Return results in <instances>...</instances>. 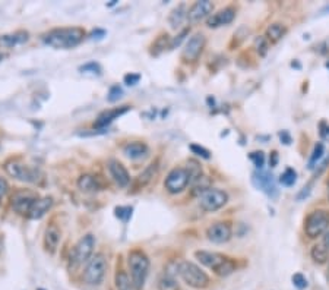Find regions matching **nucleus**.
Wrapping results in <instances>:
<instances>
[{
	"label": "nucleus",
	"instance_id": "a878e982",
	"mask_svg": "<svg viewBox=\"0 0 329 290\" xmlns=\"http://www.w3.org/2000/svg\"><path fill=\"white\" fill-rule=\"evenodd\" d=\"M188 19V11H186V6L185 5H178L176 9H173V12L170 13V18H168V22L171 28L177 29L180 28V25L183 24V21Z\"/></svg>",
	"mask_w": 329,
	"mask_h": 290
},
{
	"label": "nucleus",
	"instance_id": "603ef678",
	"mask_svg": "<svg viewBox=\"0 0 329 290\" xmlns=\"http://www.w3.org/2000/svg\"><path fill=\"white\" fill-rule=\"evenodd\" d=\"M98 36L104 37V36H105V31H102V29H97V31H94V33L91 34V38H100Z\"/></svg>",
	"mask_w": 329,
	"mask_h": 290
},
{
	"label": "nucleus",
	"instance_id": "2eb2a0df",
	"mask_svg": "<svg viewBox=\"0 0 329 290\" xmlns=\"http://www.w3.org/2000/svg\"><path fill=\"white\" fill-rule=\"evenodd\" d=\"M237 15V9L234 6H227L224 9H221L220 12L211 15L208 19H206V25L209 28H218V26L228 25L234 21Z\"/></svg>",
	"mask_w": 329,
	"mask_h": 290
},
{
	"label": "nucleus",
	"instance_id": "8fccbe9b",
	"mask_svg": "<svg viewBox=\"0 0 329 290\" xmlns=\"http://www.w3.org/2000/svg\"><path fill=\"white\" fill-rule=\"evenodd\" d=\"M320 137L325 139H329V125H326L325 122L320 123Z\"/></svg>",
	"mask_w": 329,
	"mask_h": 290
},
{
	"label": "nucleus",
	"instance_id": "5fc2aeb1",
	"mask_svg": "<svg viewBox=\"0 0 329 290\" xmlns=\"http://www.w3.org/2000/svg\"><path fill=\"white\" fill-rule=\"evenodd\" d=\"M328 197H329V182H328Z\"/></svg>",
	"mask_w": 329,
	"mask_h": 290
},
{
	"label": "nucleus",
	"instance_id": "f3484780",
	"mask_svg": "<svg viewBox=\"0 0 329 290\" xmlns=\"http://www.w3.org/2000/svg\"><path fill=\"white\" fill-rule=\"evenodd\" d=\"M108 172L113 177V180L120 186V188H126L130 183V175L127 172V169L120 163L119 160H110L108 162Z\"/></svg>",
	"mask_w": 329,
	"mask_h": 290
},
{
	"label": "nucleus",
	"instance_id": "09e8293b",
	"mask_svg": "<svg viewBox=\"0 0 329 290\" xmlns=\"http://www.w3.org/2000/svg\"><path fill=\"white\" fill-rule=\"evenodd\" d=\"M278 152L277 151H272L271 152V155H269V166L271 167H277V164H278Z\"/></svg>",
	"mask_w": 329,
	"mask_h": 290
},
{
	"label": "nucleus",
	"instance_id": "a19ab883",
	"mask_svg": "<svg viewBox=\"0 0 329 290\" xmlns=\"http://www.w3.org/2000/svg\"><path fill=\"white\" fill-rule=\"evenodd\" d=\"M291 280H293V284H294L297 289H300V290L306 289V287H307V284H309V283H307V278L304 277L302 273H297V274H294Z\"/></svg>",
	"mask_w": 329,
	"mask_h": 290
},
{
	"label": "nucleus",
	"instance_id": "4d7b16f0",
	"mask_svg": "<svg viewBox=\"0 0 329 290\" xmlns=\"http://www.w3.org/2000/svg\"><path fill=\"white\" fill-rule=\"evenodd\" d=\"M326 68H329V62H328V63H326Z\"/></svg>",
	"mask_w": 329,
	"mask_h": 290
},
{
	"label": "nucleus",
	"instance_id": "de8ad7c7",
	"mask_svg": "<svg viewBox=\"0 0 329 290\" xmlns=\"http://www.w3.org/2000/svg\"><path fill=\"white\" fill-rule=\"evenodd\" d=\"M8 189H9V185L6 182V179L0 177V204H2V200L5 198V195L8 194Z\"/></svg>",
	"mask_w": 329,
	"mask_h": 290
},
{
	"label": "nucleus",
	"instance_id": "79ce46f5",
	"mask_svg": "<svg viewBox=\"0 0 329 290\" xmlns=\"http://www.w3.org/2000/svg\"><path fill=\"white\" fill-rule=\"evenodd\" d=\"M130 215H132V207H117L116 208V217H119L123 221H127Z\"/></svg>",
	"mask_w": 329,
	"mask_h": 290
},
{
	"label": "nucleus",
	"instance_id": "6ab92c4d",
	"mask_svg": "<svg viewBox=\"0 0 329 290\" xmlns=\"http://www.w3.org/2000/svg\"><path fill=\"white\" fill-rule=\"evenodd\" d=\"M62 239V232L56 224H50L44 232V249L49 253H54L59 248V243Z\"/></svg>",
	"mask_w": 329,
	"mask_h": 290
},
{
	"label": "nucleus",
	"instance_id": "f257e3e1",
	"mask_svg": "<svg viewBox=\"0 0 329 290\" xmlns=\"http://www.w3.org/2000/svg\"><path fill=\"white\" fill-rule=\"evenodd\" d=\"M87 33L81 26H63L53 28L43 36L44 44L53 49H74L84 41Z\"/></svg>",
	"mask_w": 329,
	"mask_h": 290
},
{
	"label": "nucleus",
	"instance_id": "c9c22d12",
	"mask_svg": "<svg viewBox=\"0 0 329 290\" xmlns=\"http://www.w3.org/2000/svg\"><path fill=\"white\" fill-rule=\"evenodd\" d=\"M234 271H236V263H234L233 260L227 258V261L216 270L215 274L216 276H220V277H228V276L233 274Z\"/></svg>",
	"mask_w": 329,
	"mask_h": 290
},
{
	"label": "nucleus",
	"instance_id": "9b49d317",
	"mask_svg": "<svg viewBox=\"0 0 329 290\" xmlns=\"http://www.w3.org/2000/svg\"><path fill=\"white\" fill-rule=\"evenodd\" d=\"M205 46H206V38L201 33L190 37L188 40V43H186V46H185V49H183V53H181L183 62H186V63L196 62L199 59V56L202 54Z\"/></svg>",
	"mask_w": 329,
	"mask_h": 290
},
{
	"label": "nucleus",
	"instance_id": "4c0bfd02",
	"mask_svg": "<svg viewBox=\"0 0 329 290\" xmlns=\"http://www.w3.org/2000/svg\"><path fill=\"white\" fill-rule=\"evenodd\" d=\"M79 71L82 72V74H97V75H101V66L97 63V62H89V63H85L84 66H81L79 68Z\"/></svg>",
	"mask_w": 329,
	"mask_h": 290
},
{
	"label": "nucleus",
	"instance_id": "f704fd0d",
	"mask_svg": "<svg viewBox=\"0 0 329 290\" xmlns=\"http://www.w3.org/2000/svg\"><path fill=\"white\" fill-rule=\"evenodd\" d=\"M254 50L261 57H265L269 51V41L266 40V37L259 36V37L254 38Z\"/></svg>",
	"mask_w": 329,
	"mask_h": 290
},
{
	"label": "nucleus",
	"instance_id": "e433bc0d",
	"mask_svg": "<svg viewBox=\"0 0 329 290\" xmlns=\"http://www.w3.org/2000/svg\"><path fill=\"white\" fill-rule=\"evenodd\" d=\"M249 158L252 160V163L254 164V167L258 170H262L264 164H265V154L262 151H253L249 154Z\"/></svg>",
	"mask_w": 329,
	"mask_h": 290
},
{
	"label": "nucleus",
	"instance_id": "7ed1b4c3",
	"mask_svg": "<svg viewBox=\"0 0 329 290\" xmlns=\"http://www.w3.org/2000/svg\"><path fill=\"white\" fill-rule=\"evenodd\" d=\"M178 276L193 289H205L209 286V277L199 267L190 261H181L177 267Z\"/></svg>",
	"mask_w": 329,
	"mask_h": 290
},
{
	"label": "nucleus",
	"instance_id": "2f4dec72",
	"mask_svg": "<svg viewBox=\"0 0 329 290\" xmlns=\"http://www.w3.org/2000/svg\"><path fill=\"white\" fill-rule=\"evenodd\" d=\"M170 43H171V38L168 37L167 34L165 36H161V37H158L154 43H152V54L154 56H158L161 51H164L167 47L170 49Z\"/></svg>",
	"mask_w": 329,
	"mask_h": 290
},
{
	"label": "nucleus",
	"instance_id": "ddd939ff",
	"mask_svg": "<svg viewBox=\"0 0 329 290\" xmlns=\"http://www.w3.org/2000/svg\"><path fill=\"white\" fill-rule=\"evenodd\" d=\"M233 235V227L228 221H216L214 224L206 229V238L212 243H226L231 239Z\"/></svg>",
	"mask_w": 329,
	"mask_h": 290
},
{
	"label": "nucleus",
	"instance_id": "7c9ffc66",
	"mask_svg": "<svg viewBox=\"0 0 329 290\" xmlns=\"http://www.w3.org/2000/svg\"><path fill=\"white\" fill-rule=\"evenodd\" d=\"M208 189H211V179L208 176H202L198 182L192 185V195L201 197L203 192H206Z\"/></svg>",
	"mask_w": 329,
	"mask_h": 290
},
{
	"label": "nucleus",
	"instance_id": "412c9836",
	"mask_svg": "<svg viewBox=\"0 0 329 290\" xmlns=\"http://www.w3.org/2000/svg\"><path fill=\"white\" fill-rule=\"evenodd\" d=\"M123 154L130 160H139L148 154V145L142 141H133L123 147Z\"/></svg>",
	"mask_w": 329,
	"mask_h": 290
},
{
	"label": "nucleus",
	"instance_id": "aec40b11",
	"mask_svg": "<svg viewBox=\"0 0 329 290\" xmlns=\"http://www.w3.org/2000/svg\"><path fill=\"white\" fill-rule=\"evenodd\" d=\"M51 205H53V198H51V197H43V198H38L37 201L34 202V205H32L29 214L26 215V217L31 218V220H40L41 217H44V215L49 213Z\"/></svg>",
	"mask_w": 329,
	"mask_h": 290
},
{
	"label": "nucleus",
	"instance_id": "4be33fe9",
	"mask_svg": "<svg viewBox=\"0 0 329 290\" xmlns=\"http://www.w3.org/2000/svg\"><path fill=\"white\" fill-rule=\"evenodd\" d=\"M158 173V162H154L150 166H147L145 167V170L140 173L139 176L136 177V180H135V189H142V188H145L150 182H151L152 179L155 177V175Z\"/></svg>",
	"mask_w": 329,
	"mask_h": 290
},
{
	"label": "nucleus",
	"instance_id": "c756f323",
	"mask_svg": "<svg viewBox=\"0 0 329 290\" xmlns=\"http://www.w3.org/2000/svg\"><path fill=\"white\" fill-rule=\"evenodd\" d=\"M116 287H117V290H136L133 286L132 278L129 277L126 271H123V270L116 273Z\"/></svg>",
	"mask_w": 329,
	"mask_h": 290
},
{
	"label": "nucleus",
	"instance_id": "13d9d810",
	"mask_svg": "<svg viewBox=\"0 0 329 290\" xmlns=\"http://www.w3.org/2000/svg\"><path fill=\"white\" fill-rule=\"evenodd\" d=\"M40 290H43V289H40Z\"/></svg>",
	"mask_w": 329,
	"mask_h": 290
},
{
	"label": "nucleus",
	"instance_id": "20e7f679",
	"mask_svg": "<svg viewBox=\"0 0 329 290\" xmlns=\"http://www.w3.org/2000/svg\"><path fill=\"white\" fill-rule=\"evenodd\" d=\"M329 230V211L316 210L312 211L304 220V233L310 239H316Z\"/></svg>",
	"mask_w": 329,
	"mask_h": 290
},
{
	"label": "nucleus",
	"instance_id": "f8f14e48",
	"mask_svg": "<svg viewBox=\"0 0 329 290\" xmlns=\"http://www.w3.org/2000/svg\"><path fill=\"white\" fill-rule=\"evenodd\" d=\"M38 197L32 192H28V190H18L15 192L11 200V205H12L13 211L19 215H28L34 202L37 201Z\"/></svg>",
	"mask_w": 329,
	"mask_h": 290
},
{
	"label": "nucleus",
	"instance_id": "a211bd4d",
	"mask_svg": "<svg viewBox=\"0 0 329 290\" xmlns=\"http://www.w3.org/2000/svg\"><path fill=\"white\" fill-rule=\"evenodd\" d=\"M129 110H130L129 106H122V107H116V109H110V110L102 112V113L97 117V120H95V127H98V129H105L112 122H114L116 119H119L122 114L127 113Z\"/></svg>",
	"mask_w": 329,
	"mask_h": 290
},
{
	"label": "nucleus",
	"instance_id": "1a4fd4ad",
	"mask_svg": "<svg viewBox=\"0 0 329 290\" xmlns=\"http://www.w3.org/2000/svg\"><path fill=\"white\" fill-rule=\"evenodd\" d=\"M188 185H190L189 175L186 172L185 167H174L168 172V175L165 177L164 186L167 192L176 195L180 194L188 188Z\"/></svg>",
	"mask_w": 329,
	"mask_h": 290
},
{
	"label": "nucleus",
	"instance_id": "f03ea898",
	"mask_svg": "<svg viewBox=\"0 0 329 290\" xmlns=\"http://www.w3.org/2000/svg\"><path fill=\"white\" fill-rule=\"evenodd\" d=\"M127 264L130 270V278L133 281V286L136 290H142L145 286V281L150 271V258L147 253L140 249H133L129 252Z\"/></svg>",
	"mask_w": 329,
	"mask_h": 290
},
{
	"label": "nucleus",
	"instance_id": "c03bdc74",
	"mask_svg": "<svg viewBox=\"0 0 329 290\" xmlns=\"http://www.w3.org/2000/svg\"><path fill=\"white\" fill-rule=\"evenodd\" d=\"M123 81H125L126 85H132V87H133V85H136L140 81V75L139 74H132V72H130V74L125 75V79H123Z\"/></svg>",
	"mask_w": 329,
	"mask_h": 290
},
{
	"label": "nucleus",
	"instance_id": "864d4df0",
	"mask_svg": "<svg viewBox=\"0 0 329 290\" xmlns=\"http://www.w3.org/2000/svg\"><path fill=\"white\" fill-rule=\"evenodd\" d=\"M320 12H322V13H329V5H328V6H325V8H323V9H322Z\"/></svg>",
	"mask_w": 329,
	"mask_h": 290
},
{
	"label": "nucleus",
	"instance_id": "49530a36",
	"mask_svg": "<svg viewBox=\"0 0 329 290\" xmlns=\"http://www.w3.org/2000/svg\"><path fill=\"white\" fill-rule=\"evenodd\" d=\"M310 192H312V185H306V186H303L302 188V190L297 194V201H303V200H306L309 195H310Z\"/></svg>",
	"mask_w": 329,
	"mask_h": 290
},
{
	"label": "nucleus",
	"instance_id": "9d476101",
	"mask_svg": "<svg viewBox=\"0 0 329 290\" xmlns=\"http://www.w3.org/2000/svg\"><path fill=\"white\" fill-rule=\"evenodd\" d=\"M252 183L254 185V188L262 190L271 200H277L278 188H277V182L272 176V173L265 172V170H256L252 175Z\"/></svg>",
	"mask_w": 329,
	"mask_h": 290
},
{
	"label": "nucleus",
	"instance_id": "ea45409f",
	"mask_svg": "<svg viewBox=\"0 0 329 290\" xmlns=\"http://www.w3.org/2000/svg\"><path fill=\"white\" fill-rule=\"evenodd\" d=\"M122 95H123V89H122V87H119V85H113V87L110 88V91H108L107 100L110 101V103H114V101L120 100Z\"/></svg>",
	"mask_w": 329,
	"mask_h": 290
},
{
	"label": "nucleus",
	"instance_id": "dca6fc26",
	"mask_svg": "<svg viewBox=\"0 0 329 290\" xmlns=\"http://www.w3.org/2000/svg\"><path fill=\"white\" fill-rule=\"evenodd\" d=\"M195 256L201 264L214 270V273L227 261V256H224L223 253L211 252V251H196Z\"/></svg>",
	"mask_w": 329,
	"mask_h": 290
},
{
	"label": "nucleus",
	"instance_id": "6e6d98bb",
	"mask_svg": "<svg viewBox=\"0 0 329 290\" xmlns=\"http://www.w3.org/2000/svg\"><path fill=\"white\" fill-rule=\"evenodd\" d=\"M2 59H3V56H2V54H0V60H2Z\"/></svg>",
	"mask_w": 329,
	"mask_h": 290
},
{
	"label": "nucleus",
	"instance_id": "473e14b6",
	"mask_svg": "<svg viewBox=\"0 0 329 290\" xmlns=\"http://www.w3.org/2000/svg\"><path fill=\"white\" fill-rule=\"evenodd\" d=\"M323 152H325V145L322 142H317L316 145H315V148H313V151H312L310 158H309V163H307V167L310 170H313L316 167L317 162L323 157Z\"/></svg>",
	"mask_w": 329,
	"mask_h": 290
},
{
	"label": "nucleus",
	"instance_id": "0eeeda50",
	"mask_svg": "<svg viewBox=\"0 0 329 290\" xmlns=\"http://www.w3.org/2000/svg\"><path fill=\"white\" fill-rule=\"evenodd\" d=\"M228 202V194L226 190L216 189V188H211L206 192H203L199 197V205L203 211L208 213H214L216 210L223 208Z\"/></svg>",
	"mask_w": 329,
	"mask_h": 290
},
{
	"label": "nucleus",
	"instance_id": "cd10ccee",
	"mask_svg": "<svg viewBox=\"0 0 329 290\" xmlns=\"http://www.w3.org/2000/svg\"><path fill=\"white\" fill-rule=\"evenodd\" d=\"M185 169H186V172H188V175H189L190 185H193L195 182H198V180L203 176L202 166H201L199 162H196V160H188Z\"/></svg>",
	"mask_w": 329,
	"mask_h": 290
},
{
	"label": "nucleus",
	"instance_id": "4468645a",
	"mask_svg": "<svg viewBox=\"0 0 329 290\" xmlns=\"http://www.w3.org/2000/svg\"><path fill=\"white\" fill-rule=\"evenodd\" d=\"M214 11V3L209 0H199L195 2L188 11V21L190 24H198L205 18H209V15Z\"/></svg>",
	"mask_w": 329,
	"mask_h": 290
},
{
	"label": "nucleus",
	"instance_id": "39448f33",
	"mask_svg": "<svg viewBox=\"0 0 329 290\" xmlns=\"http://www.w3.org/2000/svg\"><path fill=\"white\" fill-rule=\"evenodd\" d=\"M107 260L104 253H97L88 261L84 271V281L89 286H100L105 277Z\"/></svg>",
	"mask_w": 329,
	"mask_h": 290
},
{
	"label": "nucleus",
	"instance_id": "6e6552de",
	"mask_svg": "<svg viewBox=\"0 0 329 290\" xmlns=\"http://www.w3.org/2000/svg\"><path fill=\"white\" fill-rule=\"evenodd\" d=\"M5 170L9 176H12L16 180H21V182H26V183H37L38 179H40V172L37 169H31L29 166L19 163V162H15L11 160L5 164Z\"/></svg>",
	"mask_w": 329,
	"mask_h": 290
},
{
	"label": "nucleus",
	"instance_id": "37998d69",
	"mask_svg": "<svg viewBox=\"0 0 329 290\" xmlns=\"http://www.w3.org/2000/svg\"><path fill=\"white\" fill-rule=\"evenodd\" d=\"M189 34V28H185V29H181L180 31V34L178 36H176V37L171 40V43H170V49H176V47H178L180 46V43L186 38V36Z\"/></svg>",
	"mask_w": 329,
	"mask_h": 290
},
{
	"label": "nucleus",
	"instance_id": "c85d7f7f",
	"mask_svg": "<svg viewBox=\"0 0 329 290\" xmlns=\"http://www.w3.org/2000/svg\"><path fill=\"white\" fill-rule=\"evenodd\" d=\"M310 256L316 264H325L329 260V249H326L322 243H317L312 248L310 251Z\"/></svg>",
	"mask_w": 329,
	"mask_h": 290
},
{
	"label": "nucleus",
	"instance_id": "3c124183",
	"mask_svg": "<svg viewBox=\"0 0 329 290\" xmlns=\"http://www.w3.org/2000/svg\"><path fill=\"white\" fill-rule=\"evenodd\" d=\"M320 243H322L326 249H329V230L323 235V238H322V242H320Z\"/></svg>",
	"mask_w": 329,
	"mask_h": 290
},
{
	"label": "nucleus",
	"instance_id": "72a5a7b5",
	"mask_svg": "<svg viewBox=\"0 0 329 290\" xmlns=\"http://www.w3.org/2000/svg\"><path fill=\"white\" fill-rule=\"evenodd\" d=\"M296 182H297V172L291 167H287L279 176V183L284 186H293Z\"/></svg>",
	"mask_w": 329,
	"mask_h": 290
},
{
	"label": "nucleus",
	"instance_id": "423d86ee",
	"mask_svg": "<svg viewBox=\"0 0 329 290\" xmlns=\"http://www.w3.org/2000/svg\"><path fill=\"white\" fill-rule=\"evenodd\" d=\"M94 248H95V238L94 235H85L81 239L78 240V243L75 245L72 255H70V265L72 267H79V265L88 263L89 260L92 258L94 253Z\"/></svg>",
	"mask_w": 329,
	"mask_h": 290
},
{
	"label": "nucleus",
	"instance_id": "393cba45",
	"mask_svg": "<svg viewBox=\"0 0 329 290\" xmlns=\"http://www.w3.org/2000/svg\"><path fill=\"white\" fill-rule=\"evenodd\" d=\"M29 40V34L26 31H16L13 34H8L0 37V43H3L8 47H15L18 44H24Z\"/></svg>",
	"mask_w": 329,
	"mask_h": 290
},
{
	"label": "nucleus",
	"instance_id": "bb28decb",
	"mask_svg": "<svg viewBox=\"0 0 329 290\" xmlns=\"http://www.w3.org/2000/svg\"><path fill=\"white\" fill-rule=\"evenodd\" d=\"M287 34V28L282 25V24H271V25L266 28L265 37L268 41L271 43H278L281 38Z\"/></svg>",
	"mask_w": 329,
	"mask_h": 290
},
{
	"label": "nucleus",
	"instance_id": "b1692460",
	"mask_svg": "<svg viewBox=\"0 0 329 290\" xmlns=\"http://www.w3.org/2000/svg\"><path fill=\"white\" fill-rule=\"evenodd\" d=\"M78 188L82 192H97L101 189V185L98 183V179L92 175H82L78 179Z\"/></svg>",
	"mask_w": 329,
	"mask_h": 290
},
{
	"label": "nucleus",
	"instance_id": "a18cd8bd",
	"mask_svg": "<svg viewBox=\"0 0 329 290\" xmlns=\"http://www.w3.org/2000/svg\"><path fill=\"white\" fill-rule=\"evenodd\" d=\"M278 137H279V141H281V144H284V145H290V144L293 142L291 135H290L288 131H279Z\"/></svg>",
	"mask_w": 329,
	"mask_h": 290
},
{
	"label": "nucleus",
	"instance_id": "58836bf2",
	"mask_svg": "<svg viewBox=\"0 0 329 290\" xmlns=\"http://www.w3.org/2000/svg\"><path fill=\"white\" fill-rule=\"evenodd\" d=\"M189 148L190 151L193 152V154H196V155L201 157V158H205V160H209V158H211V152L208 151L206 148L201 147V145H198V144H190Z\"/></svg>",
	"mask_w": 329,
	"mask_h": 290
},
{
	"label": "nucleus",
	"instance_id": "5701e85b",
	"mask_svg": "<svg viewBox=\"0 0 329 290\" xmlns=\"http://www.w3.org/2000/svg\"><path fill=\"white\" fill-rule=\"evenodd\" d=\"M176 274H178L177 270L176 271H170L167 268L164 274L158 280V290H178V283L176 280Z\"/></svg>",
	"mask_w": 329,
	"mask_h": 290
}]
</instances>
